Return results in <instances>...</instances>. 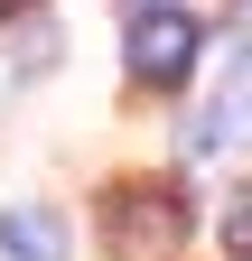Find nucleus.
<instances>
[{
	"label": "nucleus",
	"mask_w": 252,
	"mask_h": 261,
	"mask_svg": "<svg viewBox=\"0 0 252 261\" xmlns=\"http://www.w3.org/2000/svg\"><path fill=\"white\" fill-rule=\"evenodd\" d=\"M196 19H187V10H168V0H149V10H131V47H121V56H131V75L149 84V93H168V84H187V75H196Z\"/></svg>",
	"instance_id": "nucleus-1"
},
{
	"label": "nucleus",
	"mask_w": 252,
	"mask_h": 261,
	"mask_svg": "<svg viewBox=\"0 0 252 261\" xmlns=\"http://www.w3.org/2000/svg\"><path fill=\"white\" fill-rule=\"evenodd\" d=\"M187 243V205L168 187H121L112 196V252L121 261H178Z\"/></svg>",
	"instance_id": "nucleus-2"
},
{
	"label": "nucleus",
	"mask_w": 252,
	"mask_h": 261,
	"mask_svg": "<svg viewBox=\"0 0 252 261\" xmlns=\"http://www.w3.org/2000/svg\"><path fill=\"white\" fill-rule=\"evenodd\" d=\"M234 140H252V47L224 65V84H215V112H196L187 121V149H234Z\"/></svg>",
	"instance_id": "nucleus-3"
},
{
	"label": "nucleus",
	"mask_w": 252,
	"mask_h": 261,
	"mask_svg": "<svg viewBox=\"0 0 252 261\" xmlns=\"http://www.w3.org/2000/svg\"><path fill=\"white\" fill-rule=\"evenodd\" d=\"M0 252L10 261H66V224L47 205H0Z\"/></svg>",
	"instance_id": "nucleus-4"
},
{
	"label": "nucleus",
	"mask_w": 252,
	"mask_h": 261,
	"mask_svg": "<svg viewBox=\"0 0 252 261\" xmlns=\"http://www.w3.org/2000/svg\"><path fill=\"white\" fill-rule=\"evenodd\" d=\"M224 252L252 261V187H234V205H224Z\"/></svg>",
	"instance_id": "nucleus-5"
},
{
	"label": "nucleus",
	"mask_w": 252,
	"mask_h": 261,
	"mask_svg": "<svg viewBox=\"0 0 252 261\" xmlns=\"http://www.w3.org/2000/svg\"><path fill=\"white\" fill-rule=\"evenodd\" d=\"M10 10H28V0H0V19H10Z\"/></svg>",
	"instance_id": "nucleus-6"
},
{
	"label": "nucleus",
	"mask_w": 252,
	"mask_h": 261,
	"mask_svg": "<svg viewBox=\"0 0 252 261\" xmlns=\"http://www.w3.org/2000/svg\"><path fill=\"white\" fill-rule=\"evenodd\" d=\"M243 10H252V0H243Z\"/></svg>",
	"instance_id": "nucleus-7"
}]
</instances>
